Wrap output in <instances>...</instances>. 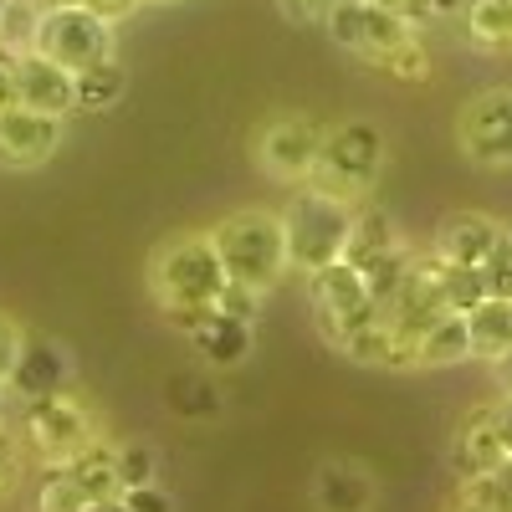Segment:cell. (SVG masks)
<instances>
[{"label":"cell","instance_id":"6da1fadb","mask_svg":"<svg viewBox=\"0 0 512 512\" xmlns=\"http://www.w3.org/2000/svg\"><path fill=\"white\" fill-rule=\"evenodd\" d=\"M226 262L210 231H180L169 236L149 256V292L159 313H195V308H216V297L226 292Z\"/></svg>","mask_w":512,"mask_h":512},{"label":"cell","instance_id":"7a4b0ae2","mask_svg":"<svg viewBox=\"0 0 512 512\" xmlns=\"http://www.w3.org/2000/svg\"><path fill=\"white\" fill-rule=\"evenodd\" d=\"M210 241H216L226 277L251 287V292H272L292 267H287V236H282V210H262V205H246L231 210L226 221L210 226Z\"/></svg>","mask_w":512,"mask_h":512},{"label":"cell","instance_id":"3957f363","mask_svg":"<svg viewBox=\"0 0 512 512\" xmlns=\"http://www.w3.org/2000/svg\"><path fill=\"white\" fill-rule=\"evenodd\" d=\"M384 154H390V149H384V128L374 118L328 123L308 185L323 190V195H333V200H344V205H364L369 190L384 175Z\"/></svg>","mask_w":512,"mask_h":512},{"label":"cell","instance_id":"277c9868","mask_svg":"<svg viewBox=\"0 0 512 512\" xmlns=\"http://www.w3.org/2000/svg\"><path fill=\"white\" fill-rule=\"evenodd\" d=\"M354 231V205L333 200L313 185H297L292 200L282 205V236H287V267L292 272H323L333 262H344V246Z\"/></svg>","mask_w":512,"mask_h":512},{"label":"cell","instance_id":"5b68a950","mask_svg":"<svg viewBox=\"0 0 512 512\" xmlns=\"http://www.w3.org/2000/svg\"><path fill=\"white\" fill-rule=\"evenodd\" d=\"M16 431H21V446H26L31 461L62 466L77 451H88L93 441H103V420L77 390H57V395H41V400H21Z\"/></svg>","mask_w":512,"mask_h":512},{"label":"cell","instance_id":"8992f818","mask_svg":"<svg viewBox=\"0 0 512 512\" xmlns=\"http://www.w3.org/2000/svg\"><path fill=\"white\" fill-rule=\"evenodd\" d=\"M318 149H323V123L308 118V113H272L262 128L251 134V159L267 180L277 185H308L313 164H318Z\"/></svg>","mask_w":512,"mask_h":512},{"label":"cell","instance_id":"52a82bcc","mask_svg":"<svg viewBox=\"0 0 512 512\" xmlns=\"http://www.w3.org/2000/svg\"><path fill=\"white\" fill-rule=\"evenodd\" d=\"M323 31L333 36V47H344L359 62H379L384 52H395L405 36H415V26L400 16V6L390 0H333L323 11Z\"/></svg>","mask_w":512,"mask_h":512},{"label":"cell","instance_id":"ba28073f","mask_svg":"<svg viewBox=\"0 0 512 512\" xmlns=\"http://www.w3.org/2000/svg\"><path fill=\"white\" fill-rule=\"evenodd\" d=\"M31 52L62 62L67 72L98 67V62L113 57V21H103L93 6H47Z\"/></svg>","mask_w":512,"mask_h":512},{"label":"cell","instance_id":"9c48e42d","mask_svg":"<svg viewBox=\"0 0 512 512\" xmlns=\"http://www.w3.org/2000/svg\"><path fill=\"white\" fill-rule=\"evenodd\" d=\"M308 303H313L318 333L328 338L333 349L344 344L349 333H359L364 323L379 318V303H374V292H369L364 272L349 267V262H333V267L313 272V277H308Z\"/></svg>","mask_w":512,"mask_h":512},{"label":"cell","instance_id":"30bf717a","mask_svg":"<svg viewBox=\"0 0 512 512\" xmlns=\"http://www.w3.org/2000/svg\"><path fill=\"white\" fill-rule=\"evenodd\" d=\"M456 144L477 169H512V88H487L456 113Z\"/></svg>","mask_w":512,"mask_h":512},{"label":"cell","instance_id":"8fae6325","mask_svg":"<svg viewBox=\"0 0 512 512\" xmlns=\"http://www.w3.org/2000/svg\"><path fill=\"white\" fill-rule=\"evenodd\" d=\"M62 123L67 118H52V113H36L26 103L0 113V164L6 169H36L47 164L62 144Z\"/></svg>","mask_w":512,"mask_h":512},{"label":"cell","instance_id":"7c38bea8","mask_svg":"<svg viewBox=\"0 0 512 512\" xmlns=\"http://www.w3.org/2000/svg\"><path fill=\"white\" fill-rule=\"evenodd\" d=\"M11 72H16V98L26 108L52 113V118L77 113V72H67L62 62L41 57V52H16Z\"/></svg>","mask_w":512,"mask_h":512},{"label":"cell","instance_id":"4fadbf2b","mask_svg":"<svg viewBox=\"0 0 512 512\" xmlns=\"http://www.w3.org/2000/svg\"><path fill=\"white\" fill-rule=\"evenodd\" d=\"M507 461H512V446L497 431L492 405H477L451 436V472H456V482L487 477V472H497V466H507Z\"/></svg>","mask_w":512,"mask_h":512},{"label":"cell","instance_id":"5bb4252c","mask_svg":"<svg viewBox=\"0 0 512 512\" xmlns=\"http://www.w3.org/2000/svg\"><path fill=\"white\" fill-rule=\"evenodd\" d=\"M379 497L369 466L349 461V456H333L313 472V507L318 512H369Z\"/></svg>","mask_w":512,"mask_h":512},{"label":"cell","instance_id":"9a60e30c","mask_svg":"<svg viewBox=\"0 0 512 512\" xmlns=\"http://www.w3.org/2000/svg\"><path fill=\"white\" fill-rule=\"evenodd\" d=\"M185 338L195 344V354H200L210 369H236V364H246V359H251L256 323L231 318V313H221V308H210V313H200V323H195Z\"/></svg>","mask_w":512,"mask_h":512},{"label":"cell","instance_id":"2e32d148","mask_svg":"<svg viewBox=\"0 0 512 512\" xmlns=\"http://www.w3.org/2000/svg\"><path fill=\"white\" fill-rule=\"evenodd\" d=\"M6 390L21 395V400H41V395L72 390V364H67V354L52 344V338H31V333H26L21 359H16V374H11Z\"/></svg>","mask_w":512,"mask_h":512},{"label":"cell","instance_id":"e0dca14e","mask_svg":"<svg viewBox=\"0 0 512 512\" xmlns=\"http://www.w3.org/2000/svg\"><path fill=\"white\" fill-rule=\"evenodd\" d=\"M338 354L354 359V364H369V369H415V338H405L390 318H374L364 323L359 333H349L344 344H338Z\"/></svg>","mask_w":512,"mask_h":512},{"label":"cell","instance_id":"ac0fdd59","mask_svg":"<svg viewBox=\"0 0 512 512\" xmlns=\"http://www.w3.org/2000/svg\"><path fill=\"white\" fill-rule=\"evenodd\" d=\"M497 236H502V221L497 216L461 210V216H451L436 231V256H441V262H456V267H482L487 251L497 246Z\"/></svg>","mask_w":512,"mask_h":512},{"label":"cell","instance_id":"d6986e66","mask_svg":"<svg viewBox=\"0 0 512 512\" xmlns=\"http://www.w3.org/2000/svg\"><path fill=\"white\" fill-rule=\"evenodd\" d=\"M472 359V333H466V313H441L431 328L415 338V369H451Z\"/></svg>","mask_w":512,"mask_h":512},{"label":"cell","instance_id":"ffe728a7","mask_svg":"<svg viewBox=\"0 0 512 512\" xmlns=\"http://www.w3.org/2000/svg\"><path fill=\"white\" fill-rule=\"evenodd\" d=\"M466 333H472V359L497 364L512 349V297H487L466 313Z\"/></svg>","mask_w":512,"mask_h":512},{"label":"cell","instance_id":"44dd1931","mask_svg":"<svg viewBox=\"0 0 512 512\" xmlns=\"http://www.w3.org/2000/svg\"><path fill=\"white\" fill-rule=\"evenodd\" d=\"M67 472H72V482L88 492V502H108V497H118L123 492V482H118V446L103 436V441H93L88 451H77L72 461H62Z\"/></svg>","mask_w":512,"mask_h":512},{"label":"cell","instance_id":"7402d4cb","mask_svg":"<svg viewBox=\"0 0 512 512\" xmlns=\"http://www.w3.org/2000/svg\"><path fill=\"white\" fill-rule=\"evenodd\" d=\"M456 21L477 52H512V0H466Z\"/></svg>","mask_w":512,"mask_h":512},{"label":"cell","instance_id":"603a6c76","mask_svg":"<svg viewBox=\"0 0 512 512\" xmlns=\"http://www.w3.org/2000/svg\"><path fill=\"white\" fill-rule=\"evenodd\" d=\"M400 241H405L400 226L384 216V210H374V205H354V231H349V246H344V262L364 267L369 256L390 251V246H400Z\"/></svg>","mask_w":512,"mask_h":512},{"label":"cell","instance_id":"cb8c5ba5","mask_svg":"<svg viewBox=\"0 0 512 512\" xmlns=\"http://www.w3.org/2000/svg\"><path fill=\"white\" fill-rule=\"evenodd\" d=\"M123 93H128V72L118 57L77 72V113H108Z\"/></svg>","mask_w":512,"mask_h":512},{"label":"cell","instance_id":"d4e9b609","mask_svg":"<svg viewBox=\"0 0 512 512\" xmlns=\"http://www.w3.org/2000/svg\"><path fill=\"white\" fill-rule=\"evenodd\" d=\"M410 262H415V246H410V241H400V246L369 256V262L359 267V272H364V282H369V292H374V303H379V313L390 308V297L400 292V282H405ZM349 267H354V262H349Z\"/></svg>","mask_w":512,"mask_h":512},{"label":"cell","instance_id":"484cf974","mask_svg":"<svg viewBox=\"0 0 512 512\" xmlns=\"http://www.w3.org/2000/svg\"><path fill=\"white\" fill-rule=\"evenodd\" d=\"M169 410L185 420H216L221 415V390L200 374H169Z\"/></svg>","mask_w":512,"mask_h":512},{"label":"cell","instance_id":"4316f807","mask_svg":"<svg viewBox=\"0 0 512 512\" xmlns=\"http://www.w3.org/2000/svg\"><path fill=\"white\" fill-rule=\"evenodd\" d=\"M41 11H47L41 0H0V47H6L11 57L16 52H31Z\"/></svg>","mask_w":512,"mask_h":512},{"label":"cell","instance_id":"83f0119b","mask_svg":"<svg viewBox=\"0 0 512 512\" xmlns=\"http://www.w3.org/2000/svg\"><path fill=\"white\" fill-rule=\"evenodd\" d=\"M436 267H441V297L451 313H472L477 303H487L482 267H456V262H441V256H436Z\"/></svg>","mask_w":512,"mask_h":512},{"label":"cell","instance_id":"f1b7e54d","mask_svg":"<svg viewBox=\"0 0 512 512\" xmlns=\"http://www.w3.org/2000/svg\"><path fill=\"white\" fill-rule=\"evenodd\" d=\"M88 507V492L72 482L67 466H47L36 482V512H82Z\"/></svg>","mask_w":512,"mask_h":512},{"label":"cell","instance_id":"f546056e","mask_svg":"<svg viewBox=\"0 0 512 512\" xmlns=\"http://www.w3.org/2000/svg\"><path fill=\"white\" fill-rule=\"evenodd\" d=\"M456 497L477 502V507H487V512H512V461H507V466H497V472H487V477L461 482V487H456Z\"/></svg>","mask_w":512,"mask_h":512},{"label":"cell","instance_id":"4dcf8cb0","mask_svg":"<svg viewBox=\"0 0 512 512\" xmlns=\"http://www.w3.org/2000/svg\"><path fill=\"white\" fill-rule=\"evenodd\" d=\"M374 67L390 72V77H400V82H425V77H431V52H425V41H420V31H415V36L400 41L395 52H384Z\"/></svg>","mask_w":512,"mask_h":512},{"label":"cell","instance_id":"1f68e13d","mask_svg":"<svg viewBox=\"0 0 512 512\" xmlns=\"http://www.w3.org/2000/svg\"><path fill=\"white\" fill-rule=\"evenodd\" d=\"M118 482L123 487H149L159 482V451L149 441H123L118 446Z\"/></svg>","mask_w":512,"mask_h":512},{"label":"cell","instance_id":"d6a6232c","mask_svg":"<svg viewBox=\"0 0 512 512\" xmlns=\"http://www.w3.org/2000/svg\"><path fill=\"white\" fill-rule=\"evenodd\" d=\"M482 277H487V297H512V226H502L497 246L487 251Z\"/></svg>","mask_w":512,"mask_h":512},{"label":"cell","instance_id":"836d02e7","mask_svg":"<svg viewBox=\"0 0 512 512\" xmlns=\"http://www.w3.org/2000/svg\"><path fill=\"white\" fill-rule=\"evenodd\" d=\"M26 446H21V431L16 425H0V497H11L21 472H26Z\"/></svg>","mask_w":512,"mask_h":512},{"label":"cell","instance_id":"e575fe53","mask_svg":"<svg viewBox=\"0 0 512 512\" xmlns=\"http://www.w3.org/2000/svg\"><path fill=\"white\" fill-rule=\"evenodd\" d=\"M216 308L231 313V318L256 323V313H262V292H251V287H241V282H226V292L216 297Z\"/></svg>","mask_w":512,"mask_h":512},{"label":"cell","instance_id":"d590c367","mask_svg":"<svg viewBox=\"0 0 512 512\" xmlns=\"http://www.w3.org/2000/svg\"><path fill=\"white\" fill-rule=\"evenodd\" d=\"M118 502H123L128 512H175V497H169L159 482H149V487H123Z\"/></svg>","mask_w":512,"mask_h":512},{"label":"cell","instance_id":"8d00e7d4","mask_svg":"<svg viewBox=\"0 0 512 512\" xmlns=\"http://www.w3.org/2000/svg\"><path fill=\"white\" fill-rule=\"evenodd\" d=\"M21 344H26V333L0 313V390L11 384V374H16V359H21Z\"/></svg>","mask_w":512,"mask_h":512},{"label":"cell","instance_id":"74e56055","mask_svg":"<svg viewBox=\"0 0 512 512\" xmlns=\"http://www.w3.org/2000/svg\"><path fill=\"white\" fill-rule=\"evenodd\" d=\"M492 415H497V431H502V441L512 446V390H502V400H492Z\"/></svg>","mask_w":512,"mask_h":512},{"label":"cell","instance_id":"f35d334b","mask_svg":"<svg viewBox=\"0 0 512 512\" xmlns=\"http://www.w3.org/2000/svg\"><path fill=\"white\" fill-rule=\"evenodd\" d=\"M466 11V0H431V16L446 21V16H461Z\"/></svg>","mask_w":512,"mask_h":512},{"label":"cell","instance_id":"ab89813d","mask_svg":"<svg viewBox=\"0 0 512 512\" xmlns=\"http://www.w3.org/2000/svg\"><path fill=\"white\" fill-rule=\"evenodd\" d=\"M492 369H497V379H502V390H512V349H507V354H502Z\"/></svg>","mask_w":512,"mask_h":512},{"label":"cell","instance_id":"60d3db41","mask_svg":"<svg viewBox=\"0 0 512 512\" xmlns=\"http://www.w3.org/2000/svg\"><path fill=\"white\" fill-rule=\"evenodd\" d=\"M82 512H128L118 497H108V502H88V507H82Z\"/></svg>","mask_w":512,"mask_h":512},{"label":"cell","instance_id":"b9f144b4","mask_svg":"<svg viewBox=\"0 0 512 512\" xmlns=\"http://www.w3.org/2000/svg\"><path fill=\"white\" fill-rule=\"evenodd\" d=\"M446 512H487V507H477V502H466V497H451V507Z\"/></svg>","mask_w":512,"mask_h":512},{"label":"cell","instance_id":"7bdbcfd3","mask_svg":"<svg viewBox=\"0 0 512 512\" xmlns=\"http://www.w3.org/2000/svg\"><path fill=\"white\" fill-rule=\"evenodd\" d=\"M0 425H11V420H6V390H0Z\"/></svg>","mask_w":512,"mask_h":512},{"label":"cell","instance_id":"ee69618b","mask_svg":"<svg viewBox=\"0 0 512 512\" xmlns=\"http://www.w3.org/2000/svg\"><path fill=\"white\" fill-rule=\"evenodd\" d=\"M144 6H169V0H144Z\"/></svg>","mask_w":512,"mask_h":512},{"label":"cell","instance_id":"f6af8a7d","mask_svg":"<svg viewBox=\"0 0 512 512\" xmlns=\"http://www.w3.org/2000/svg\"><path fill=\"white\" fill-rule=\"evenodd\" d=\"M390 6H395V0H390Z\"/></svg>","mask_w":512,"mask_h":512}]
</instances>
